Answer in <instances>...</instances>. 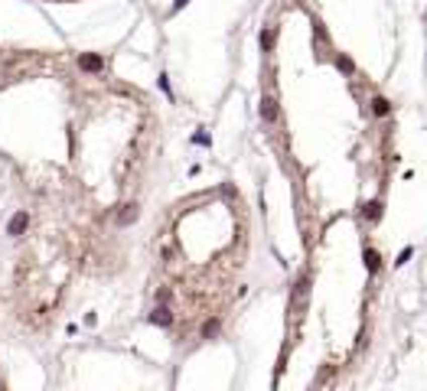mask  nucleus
<instances>
[{"label":"nucleus","mask_w":427,"mask_h":391,"mask_svg":"<svg viewBox=\"0 0 427 391\" xmlns=\"http://www.w3.org/2000/svg\"><path fill=\"white\" fill-rule=\"evenodd\" d=\"M154 323H160V326H170V310H157V313H154Z\"/></svg>","instance_id":"obj_4"},{"label":"nucleus","mask_w":427,"mask_h":391,"mask_svg":"<svg viewBox=\"0 0 427 391\" xmlns=\"http://www.w3.org/2000/svg\"><path fill=\"white\" fill-rule=\"evenodd\" d=\"M79 65L85 68V72H101V68H105V59H101V56H92V52H88V56L79 59Z\"/></svg>","instance_id":"obj_2"},{"label":"nucleus","mask_w":427,"mask_h":391,"mask_svg":"<svg viewBox=\"0 0 427 391\" xmlns=\"http://www.w3.org/2000/svg\"><path fill=\"white\" fill-rule=\"evenodd\" d=\"M26 225H30V215H26V212H17V215L10 218V225H7V235L20 238V235L26 231Z\"/></svg>","instance_id":"obj_1"},{"label":"nucleus","mask_w":427,"mask_h":391,"mask_svg":"<svg viewBox=\"0 0 427 391\" xmlns=\"http://www.w3.org/2000/svg\"><path fill=\"white\" fill-rule=\"evenodd\" d=\"M134 218H137V205H130V202H127V205H121V215H118V222H121V225H130Z\"/></svg>","instance_id":"obj_3"}]
</instances>
